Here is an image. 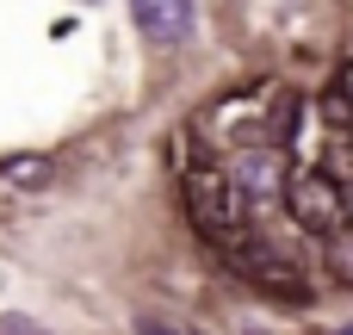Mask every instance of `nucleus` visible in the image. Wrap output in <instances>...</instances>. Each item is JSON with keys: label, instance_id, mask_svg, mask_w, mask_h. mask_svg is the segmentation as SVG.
I'll return each mask as SVG.
<instances>
[{"label": "nucleus", "instance_id": "nucleus-1", "mask_svg": "<svg viewBox=\"0 0 353 335\" xmlns=\"http://www.w3.org/2000/svg\"><path fill=\"white\" fill-rule=\"evenodd\" d=\"M217 255H223V267L230 274H242L248 286H267L273 298H310V280H304V267L292 261V255H279L261 230H223L217 242H211Z\"/></svg>", "mask_w": 353, "mask_h": 335}, {"label": "nucleus", "instance_id": "nucleus-2", "mask_svg": "<svg viewBox=\"0 0 353 335\" xmlns=\"http://www.w3.org/2000/svg\"><path fill=\"white\" fill-rule=\"evenodd\" d=\"M285 186V211L310 230V236H341L347 230V186L323 168H298L279 180Z\"/></svg>", "mask_w": 353, "mask_h": 335}, {"label": "nucleus", "instance_id": "nucleus-3", "mask_svg": "<svg viewBox=\"0 0 353 335\" xmlns=\"http://www.w3.org/2000/svg\"><path fill=\"white\" fill-rule=\"evenodd\" d=\"M180 193H186V218H192L211 242H217L223 230H242V218H248V205H242V193L230 186L223 168H192Z\"/></svg>", "mask_w": 353, "mask_h": 335}, {"label": "nucleus", "instance_id": "nucleus-4", "mask_svg": "<svg viewBox=\"0 0 353 335\" xmlns=\"http://www.w3.org/2000/svg\"><path fill=\"white\" fill-rule=\"evenodd\" d=\"M130 19L155 44H180L192 31V0H130Z\"/></svg>", "mask_w": 353, "mask_h": 335}, {"label": "nucleus", "instance_id": "nucleus-5", "mask_svg": "<svg viewBox=\"0 0 353 335\" xmlns=\"http://www.w3.org/2000/svg\"><path fill=\"white\" fill-rule=\"evenodd\" d=\"M285 180V168H279V155H273V143H261V149H248L242 162H236V174H230V186L242 193V205L254 199V211H261V199L273 193Z\"/></svg>", "mask_w": 353, "mask_h": 335}, {"label": "nucleus", "instance_id": "nucleus-6", "mask_svg": "<svg viewBox=\"0 0 353 335\" xmlns=\"http://www.w3.org/2000/svg\"><path fill=\"white\" fill-rule=\"evenodd\" d=\"M50 174H56V162H50V155H6V162H0V180H6V186H19V193L50 186Z\"/></svg>", "mask_w": 353, "mask_h": 335}, {"label": "nucleus", "instance_id": "nucleus-7", "mask_svg": "<svg viewBox=\"0 0 353 335\" xmlns=\"http://www.w3.org/2000/svg\"><path fill=\"white\" fill-rule=\"evenodd\" d=\"M323 118H329V131H347V81H341V75H335L329 93H323Z\"/></svg>", "mask_w": 353, "mask_h": 335}, {"label": "nucleus", "instance_id": "nucleus-8", "mask_svg": "<svg viewBox=\"0 0 353 335\" xmlns=\"http://www.w3.org/2000/svg\"><path fill=\"white\" fill-rule=\"evenodd\" d=\"M0 335H50V329H43V323H31L25 311H6V317H0Z\"/></svg>", "mask_w": 353, "mask_h": 335}, {"label": "nucleus", "instance_id": "nucleus-9", "mask_svg": "<svg viewBox=\"0 0 353 335\" xmlns=\"http://www.w3.org/2000/svg\"><path fill=\"white\" fill-rule=\"evenodd\" d=\"M143 335H186L180 323H168V317H143Z\"/></svg>", "mask_w": 353, "mask_h": 335}]
</instances>
